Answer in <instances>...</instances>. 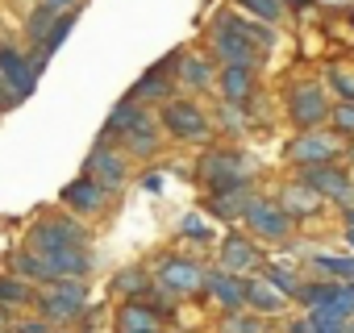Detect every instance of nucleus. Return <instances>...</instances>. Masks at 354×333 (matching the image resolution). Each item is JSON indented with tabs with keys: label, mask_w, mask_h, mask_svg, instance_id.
I'll use <instances>...</instances> for the list:
<instances>
[{
	"label": "nucleus",
	"mask_w": 354,
	"mask_h": 333,
	"mask_svg": "<svg viewBox=\"0 0 354 333\" xmlns=\"http://www.w3.org/2000/svg\"><path fill=\"white\" fill-rule=\"evenodd\" d=\"M30 292H26V283L21 279H0V300H5V304H21Z\"/></svg>",
	"instance_id": "obj_27"
},
{
	"label": "nucleus",
	"mask_w": 354,
	"mask_h": 333,
	"mask_svg": "<svg viewBox=\"0 0 354 333\" xmlns=\"http://www.w3.org/2000/svg\"><path fill=\"white\" fill-rule=\"evenodd\" d=\"M117 325H121L125 333H133V329H154V316H150V312H142L138 304H125V308H121V316H117Z\"/></svg>",
	"instance_id": "obj_22"
},
{
	"label": "nucleus",
	"mask_w": 354,
	"mask_h": 333,
	"mask_svg": "<svg viewBox=\"0 0 354 333\" xmlns=\"http://www.w3.org/2000/svg\"><path fill=\"white\" fill-rule=\"evenodd\" d=\"M180 229H184V234H192L196 242H209V238H213V229H209V221H201L196 213H188V217L180 221Z\"/></svg>",
	"instance_id": "obj_26"
},
{
	"label": "nucleus",
	"mask_w": 354,
	"mask_h": 333,
	"mask_svg": "<svg viewBox=\"0 0 354 333\" xmlns=\"http://www.w3.org/2000/svg\"><path fill=\"white\" fill-rule=\"evenodd\" d=\"M304 184H313L317 192H325V196H333V200H342L346 209L354 204V188L346 184V175L342 171H329V166H308V171H304Z\"/></svg>",
	"instance_id": "obj_5"
},
{
	"label": "nucleus",
	"mask_w": 354,
	"mask_h": 333,
	"mask_svg": "<svg viewBox=\"0 0 354 333\" xmlns=\"http://www.w3.org/2000/svg\"><path fill=\"white\" fill-rule=\"evenodd\" d=\"M184 71H188V84H196V88H205V84H209V67H205L201 59H188V63H184Z\"/></svg>",
	"instance_id": "obj_29"
},
{
	"label": "nucleus",
	"mask_w": 354,
	"mask_h": 333,
	"mask_svg": "<svg viewBox=\"0 0 354 333\" xmlns=\"http://www.w3.org/2000/svg\"><path fill=\"white\" fill-rule=\"evenodd\" d=\"M221 88H225V96H230L234 104H242V100L250 96V63H230V67L221 71Z\"/></svg>",
	"instance_id": "obj_16"
},
{
	"label": "nucleus",
	"mask_w": 354,
	"mask_h": 333,
	"mask_svg": "<svg viewBox=\"0 0 354 333\" xmlns=\"http://www.w3.org/2000/svg\"><path fill=\"white\" fill-rule=\"evenodd\" d=\"M55 13H59V9H55V5H50V0H46V5H42V9H38V13H34V21H30V34H34V38H38V42H42V38H46V26H50V17H55Z\"/></svg>",
	"instance_id": "obj_25"
},
{
	"label": "nucleus",
	"mask_w": 354,
	"mask_h": 333,
	"mask_svg": "<svg viewBox=\"0 0 354 333\" xmlns=\"http://www.w3.org/2000/svg\"><path fill=\"white\" fill-rule=\"evenodd\" d=\"M63 200L80 213H96L100 209V184L96 180H75V184L63 188Z\"/></svg>",
	"instance_id": "obj_15"
},
{
	"label": "nucleus",
	"mask_w": 354,
	"mask_h": 333,
	"mask_svg": "<svg viewBox=\"0 0 354 333\" xmlns=\"http://www.w3.org/2000/svg\"><path fill=\"white\" fill-rule=\"evenodd\" d=\"M88 171H92V180H96L100 188H121V184H125V162H121L113 150H96L92 162H88Z\"/></svg>",
	"instance_id": "obj_11"
},
{
	"label": "nucleus",
	"mask_w": 354,
	"mask_h": 333,
	"mask_svg": "<svg viewBox=\"0 0 354 333\" xmlns=\"http://www.w3.org/2000/svg\"><path fill=\"white\" fill-rule=\"evenodd\" d=\"M71 26H75V17H59V26H55V30L42 38V50H55V46H59L67 34H71Z\"/></svg>",
	"instance_id": "obj_28"
},
{
	"label": "nucleus",
	"mask_w": 354,
	"mask_h": 333,
	"mask_svg": "<svg viewBox=\"0 0 354 333\" xmlns=\"http://www.w3.org/2000/svg\"><path fill=\"white\" fill-rule=\"evenodd\" d=\"M0 67H5V84H9L17 96H30V92H34V75H38V67L26 63L17 50H5V55H0Z\"/></svg>",
	"instance_id": "obj_8"
},
{
	"label": "nucleus",
	"mask_w": 354,
	"mask_h": 333,
	"mask_svg": "<svg viewBox=\"0 0 354 333\" xmlns=\"http://www.w3.org/2000/svg\"><path fill=\"white\" fill-rule=\"evenodd\" d=\"M246 217H250V229H259L263 238H288V209H283V204L250 200Z\"/></svg>",
	"instance_id": "obj_4"
},
{
	"label": "nucleus",
	"mask_w": 354,
	"mask_h": 333,
	"mask_svg": "<svg viewBox=\"0 0 354 333\" xmlns=\"http://www.w3.org/2000/svg\"><path fill=\"white\" fill-rule=\"evenodd\" d=\"M271 283H275V287H283V292H296V279H292L288 271H279V267L271 271Z\"/></svg>",
	"instance_id": "obj_31"
},
{
	"label": "nucleus",
	"mask_w": 354,
	"mask_h": 333,
	"mask_svg": "<svg viewBox=\"0 0 354 333\" xmlns=\"http://www.w3.org/2000/svg\"><path fill=\"white\" fill-rule=\"evenodd\" d=\"M292 117H296L300 125H317V121L325 117V96H321L317 84L296 88V96H292Z\"/></svg>",
	"instance_id": "obj_10"
},
{
	"label": "nucleus",
	"mask_w": 354,
	"mask_h": 333,
	"mask_svg": "<svg viewBox=\"0 0 354 333\" xmlns=\"http://www.w3.org/2000/svg\"><path fill=\"white\" fill-rule=\"evenodd\" d=\"M84 304H88V287H84L75 275H55V279L46 283V292H42V308H46V316H55V321L75 316Z\"/></svg>",
	"instance_id": "obj_1"
},
{
	"label": "nucleus",
	"mask_w": 354,
	"mask_h": 333,
	"mask_svg": "<svg viewBox=\"0 0 354 333\" xmlns=\"http://www.w3.org/2000/svg\"><path fill=\"white\" fill-rule=\"evenodd\" d=\"M333 117H337V125H342V129H354V104H342Z\"/></svg>",
	"instance_id": "obj_33"
},
{
	"label": "nucleus",
	"mask_w": 354,
	"mask_h": 333,
	"mask_svg": "<svg viewBox=\"0 0 354 333\" xmlns=\"http://www.w3.org/2000/svg\"><path fill=\"white\" fill-rule=\"evenodd\" d=\"M279 204H283L288 213L304 217V213H317V209H321V192H317L313 184H288V188L279 192Z\"/></svg>",
	"instance_id": "obj_14"
},
{
	"label": "nucleus",
	"mask_w": 354,
	"mask_h": 333,
	"mask_svg": "<svg viewBox=\"0 0 354 333\" xmlns=\"http://www.w3.org/2000/svg\"><path fill=\"white\" fill-rule=\"evenodd\" d=\"M346 325H350L346 316H333V312H325V308H313V316L300 321L296 333H308V329H313V333H337V329H346Z\"/></svg>",
	"instance_id": "obj_21"
},
{
	"label": "nucleus",
	"mask_w": 354,
	"mask_h": 333,
	"mask_svg": "<svg viewBox=\"0 0 354 333\" xmlns=\"http://www.w3.org/2000/svg\"><path fill=\"white\" fill-rule=\"evenodd\" d=\"M242 204H246V188H242V184H230V188H217V196H213L209 209H213L217 217H238Z\"/></svg>",
	"instance_id": "obj_20"
},
{
	"label": "nucleus",
	"mask_w": 354,
	"mask_h": 333,
	"mask_svg": "<svg viewBox=\"0 0 354 333\" xmlns=\"http://www.w3.org/2000/svg\"><path fill=\"white\" fill-rule=\"evenodd\" d=\"M213 42H217V55H221L225 63H250V38H242V34L234 30V21H221Z\"/></svg>",
	"instance_id": "obj_12"
},
{
	"label": "nucleus",
	"mask_w": 354,
	"mask_h": 333,
	"mask_svg": "<svg viewBox=\"0 0 354 333\" xmlns=\"http://www.w3.org/2000/svg\"><path fill=\"white\" fill-rule=\"evenodd\" d=\"M158 279H162L171 292H196V287L205 283L201 267H196V263H188V258H167V263H162V271H158Z\"/></svg>",
	"instance_id": "obj_6"
},
{
	"label": "nucleus",
	"mask_w": 354,
	"mask_h": 333,
	"mask_svg": "<svg viewBox=\"0 0 354 333\" xmlns=\"http://www.w3.org/2000/svg\"><path fill=\"white\" fill-rule=\"evenodd\" d=\"M329 154H333V142H325V137H300L288 146V158H296V162H317Z\"/></svg>",
	"instance_id": "obj_19"
},
{
	"label": "nucleus",
	"mask_w": 354,
	"mask_h": 333,
	"mask_svg": "<svg viewBox=\"0 0 354 333\" xmlns=\"http://www.w3.org/2000/svg\"><path fill=\"white\" fill-rule=\"evenodd\" d=\"M50 5H55V9H63V5H71V0H50Z\"/></svg>",
	"instance_id": "obj_35"
},
{
	"label": "nucleus",
	"mask_w": 354,
	"mask_h": 333,
	"mask_svg": "<svg viewBox=\"0 0 354 333\" xmlns=\"http://www.w3.org/2000/svg\"><path fill=\"white\" fill-rule=\"evenodd\" d=\"M346 238H350V246H354V225H350V234H346Z\"/></svg>",
	"instance_id": "obj_36"
},
{
	"label": "nucleus",
	"mask_w": 354,
	"mask_h": 333,
	"mask_svg": "<svg viewBox=\"0 0 354 333\" xmlns=\"http://www.w3.org/2000/svg\"><path fill=\"white\" fill-rule=\"evenodd\" d=\"M42 258H46L50 275H75V279H84L88 267H92V258L84 254V246H59V250H50Z\"/></svg>",
	"instance_id": "obj_7"
},
{
	"label": "nucleus",
	"mask_w": 354,
	"mask_h": 333,
	"mask_svg": "<svg viewBox=\"0 0 354 333\" xmlns=\"http://www.w3.org/2000/svg\"><path fill=\"white\" fill-rule=\"evenodd\" d=\"M138 96H167V79L162 75H146L138 84Z\"/></svg>",
	"instance_id": "obj_30"
},
{
	"label": "nucleus",
	"mask_w": 354,
	"mask_h": 333,
	"mask_svg": "<svg viewBox=\"0 0 354 333\" xmlns=\"http://www.w3.org/2000/svg\"><path fill=\"white\" fill-rule=\"evenodd\" d=\"M230 329H259V321H254V316H234Z\"/></svg>",
	"instance_id": "obj_34"
},
{
	"label": "nucleus",
	"mask_w": 354,
	"mask_h": 333,
	"mask_svg": "<svg viewBox=\"0 0 354 333\" xmlns=\"http://www.w3.org/2000/svg\"><path fill=\"white\" fill-rule=\"evenodd\" d=\"M142 283H146V279H142V275H133V271H129V275H121V279H117V287H121V292H138V287H142Z\"/></svg>",
	"instance_id": "obj_32"
},
{
	"label": "nucleus",
	"mask_w": 354,
	"mask_h": 333,
	"mask_svg": "<svg viewBox=\"0 0 354 333\" xmlns=\"http://www.w3.org/2000/svg\"><path fill=\"white\" fill-rule=\"evenodd\" d=\"M246 300H250L259 312H279V308H283V296H279L275 283H267V279H250V283H246Z\"/></svg>",
	"instance_id": "obj_18"
},
{
	"label": "nucleus",
	"mask_w": 354,
	"mask_h": 333,
	"mask_svg": "<svg viewBox=\"0 0 354 333\" xmlns=\"http://www.w3.org/2000/svg\"><path fill=\"white\" fill-rule=\"evenodd\" d=\"M84 229L80 225H71V221H42L38 229H34V238H30V246L38 250V254H50V250H59V246H84Z\"/></svg>",
	"instance_id": "obj_2"
},
{
	"label": "nucleus",
	"mask_w": 354,
	"mask_h": 333,
	"mask_svg": "<svg viewBox=\"0 0 354 333\" xmlns=\"http://www.w3.org/2000/svg\"><path fill=\"white\" fill-rule=\"evenodd\" d=\"M209 287H213L217 304H221V308H230V312L246 304V283H238L234 275H213V279H209Z\"/></svg>",
	"instance_id": "obj_17"
},
{
	"label": "nucleus",
	"mask_w": 354,
	"mask_h": 333,
	"mask_svg": "<svg viewBox=\"0 0 354 333\" xmlns=\"http://www.w3.org/2000/svg\"><path fill=\"white\" fill-rule=\"evenodd\" d=\"M205 180H209L213 188L242 184V158H238V154H209V158H205Z\"/></svg>",
	"instance_id": "obj_9"
},
{
	"label": "nucleus",
	"mask_w": 354,
	"mask_h": 333,
	"mask_svg": "<svg viewBox=\"0 0 354 333\" xmlns=\"http://www.w3.org/2000/svg\"><path fill=\"white\" fill-rule=\"evenodd\" d=\"M238 5H242L246 13L263 17V21H275V17H279V0H238Z\"/></svg>",
	"instance_id": "obj_24"
},
{
	"label": "nucleus",
	"mask_w": 354,
	"mask_h": 333,
	"mask_svg": "<svg viewBox=\"0 0 354 333\" xmlns=\"http://www.w3.org/2000/svg\"><path fill=\"white\" fill-rule=\"evenodd\" d=\"M263 258H259V250L246 242V238H225V246H221V267L225 271H254Z\"/></svg>",
	"instance_id": "obj_13"
},
{
	"label": "nucleus",
	"mask_w": 354,
	"mask_h": 333,
	"mask_svg": "<svg viewBox=\"0 0 354 333\" xmlns=\"http://www.w3.org/2000/svg\"><path fill=\"white\" fill-rule=\"evenodd\" d=\"M313 263H317V267H325V271H333L337 279H354V258H333V254H317Z\"/></svg>",
	"instance_id": "obj_23"
},
{
	"label": "nucleus",
	"mask_w": 354,
	"mask_h": 333,
	"mask_svg": "<svg viewBox=\"0 0 354 333\" xmlns=\"http://www.w3.org/2000/svg\"><path fill=\"white\" fill-rule=\"evenodd\" d=\"M162 121H167V129L175 137H192V142L209 137V121L196 113V104H167L162 108Z\"/></svg>",
	"instance_id": "obj_3"
}]
</instances>
